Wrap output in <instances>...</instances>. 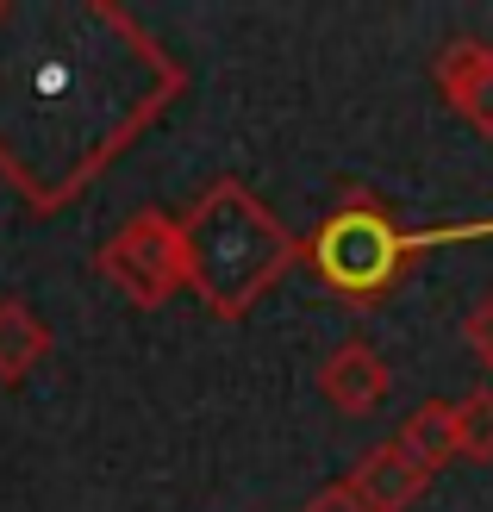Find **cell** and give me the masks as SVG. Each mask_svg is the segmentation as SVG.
Here are the masks:
<instances>
[{
    "mask_svg": "<svg viewBox=\"0 0 493 512\" xmlns=\"http://www.w3.org/2000/svg\"><path fill=\"white\" fill-rule=\"evenodd\" d=\"M181 94V57L119 0H0V175L38 219L88 194Z\"/></svg>",
    "mask_w": 493,
    "mask_h": 512,
    "instance_id": "cell-1",
    "label": "cell"
},
{
    "mask_svg": "<svg viewBox=\"0 0 493 512\" xmlns=\"http://www.w3.org/2000/svg\"><path fill=\"white\" fill-rule=\"evenodd\" d=\"M181 232V263H188V288L200 306L225 325H238L256 300H263L281 275L300 263V238L269 213V200H256L238 175L206 182L188 213L175 219Z\"/></svg>",
    "mask_w": 493,
    "mask_h": 512,
    "instance_id": "cell-2",
    "label": "cell"
},
{
    "mask_svg": "<svg viewBox=\"0 0 493 512\" xmlns=\"http://www.w3.org/2000/svg\"><path fill=\"white\" fill-rule=\"evenodd\" d=\"M419 232H406L400 213L387 200L350 188L337 207L313 225V238H300V263L350 306V313H375V306L419 269Z\"/></svg>",
    "mask_w": 493,
    "mask_h": 512,
    "instance_id": "cell-3",
    "label": "cell"
},
{
    "mask_svg": "<svg viewBox=\"0 0 493 512\" xmlns=\"http://www.w3.org/2000/svg\"><path fill=\"white\" fill-rule=\"evenodd\" d=\"M94 269L100 281H113V288L144 306V313H157V306H169L181 288H188V263H181V232L175 219L144 207L119 225V232L94 250Z\"/></svg>",
    "mask_w": 493,
    "mask_h": 512,
    "instance_id": "cell-4",
    "label": "cell"
},
{
    "mask_svg": "<svg viewBox=\"0 0 493 512\" xmlns=\"http://www.w3.org/2000/svg\"><path fill=\"white\" fill-rule=\"evenodd\" d=\"M425 488H431V475L412 463L394 438L375 444V450H362L356 469L344 475V494H350L362 512H412Z\"/></svg>",
    "mask_w": 493,
    "mask_h": 512,
    "instance_id": "cell-5",
    "label": "cell"
},
{
    "mask_svg": "<svg viewBox=\"0 0 493 512\" xmlns=\"http://www.w3.org/2000/svg\"><path fill=\"white\" fill-rule=\"evenodd\" d=\"M319 394L337 406V413H350V419H369L375 406L394 394V369L375 356L369 338H344L325 363H319Z\"/></svg>",
    "mask_w": 493,
    "mask_h": 512,
    "instance_id": "cell-6",
    "label": "cell"
},
{
    "mask_svg": "<svg viewBox=\"0 0 493 512\" xmlns=\"http://www.w3.org/2000/svg\"><path fill=\"white\" fill-rule=\"evenodd\" d=\"M431 75L444 100L475 125L481 138H493V44L481 38H450L444 50L431 57Z\"/></svg>",
    "mask_w": 493,
    "mask_h": 512,
    "instance_id": "cell-7",
    "label": "cell"
},
{
    "mask_svg": "<svg viewBox=\"0 0 493 512\" xmlns=\"http://www.w3.org/2000/svg\"><path fill=\"white\" fill-rule=\"evenodd\" d=\"M44 356H50V325L25 300H0V381L19 388Z\"/></svg>",
    "mask_w": 493,
    "mask_h": 512,
    "instance_id": "cell-8",
    "label": "cell"
},
{
    "mask_svg": "<svg viewBox=\"0 0 493 512\" xmlns=\"http://www.w3.org/2000/svg\"><path fill=\"white\" fill-rule=\"evenodd\" d=\"M394 444H400L425 475H437L444 463H456V413H450V400H425L419 413L394 431Z\"/></svg>",
    "mask_w": 493,
    "mask_h": 512,
    "instance_id": "cell-9",
    "label": "cell"
},
{
    "mask_svg": "<svg viewBox=\"0 0 493 512\" xmlns=\"http://www.w3.org/2000/svg\"><path fill=\"white\" fill-rule=\"evenodd\" d=\"M450 413H456V456H469V463H493V388L462 394Z\"/></svg>",
    "mask_w": 493,
    "mask_h": 512,
    "instance_id": "cell-10",
    "label": "cell"
},
{
    "mask_svg": "<svg viewBox=\"0 0 493 512\" xmlns=\"http://www.w3.org/2000/svg\"><path fill=\"white\" fill-rule=\"evenodd\" d=\"M462 344L481 369H493V294H481L469 313H462Z\"/></svg>",
    "mask_w": 493,
    "mask_h": 512,
    "instance_id": "cell-11",
    "label": "cell"
},
{
    "mask_svg": "<svg viewBox=\"0 0 493 512\" xmlns=\"http://www.w3.org/2000/svg\"><path fill=\"white\" fill-rule=\"evenodd\" d=\"M300 512H362V506H356V500L344 494V481H337V488H319V494H313V500H306Z\"/></svg>",
    "mask_w": 493,
    "mask_h": 512,
    "instance_id": "cell-12",
    "label": "cell"
}]
</instances>
